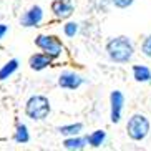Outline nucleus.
<instances>
[{"label": "nucleus", "mask_w": 151, "mask_h": 151, "mask_svg": "<svg viewBox=\"0 0 151 151\" xmlns=\"http://www.w3.org/2000/svg\"><path fill=\"white\" fill-rule=\"evenodd\" d=\"M110 2L115 5L116 9H128V7L133 5L134 0H110Z\"/></svg>", "instance_id": "obj_18"}, {"label": "nucleus", "mask_w": 151, "mask_h": 151, "mask_svg": "<svg viewBox=\"0 0 151 151\" xmlns=\"http://www.w3.org/2000/svg\"><path fill=\"white\" fill-rule=\"evenodd\" d=\"M14 139L18 145H25V143L30 141V133H28L27 124H23V123L18 124L17 129H15V133H14Z\"/></svg>", "instance_id": "obj_14"}, {"label": "nucleus", "mask_w": 151, "mask_h": 151, "mask_svg": "<svg viewBox=\"0 0 151 151\" xmlns=\"http://www.w3.org/2000/svg\"><path fill=\"white\" fill-rule=\"evenodd\" d=\"M17 68H18V60L17 58L9 60L4 67L0 68V81H4V80H7L9 76H12L15 71H17Z\"/></svg>", "instance_id": "obj_12"}, {"label": "nucleus", "mask_w": 151, "mask_h": 151, "mask_svg": "<svg viewBox=\"0 0 151 151\" xmlns=\"http://www.w3.org/2000/svg\"><path fill=\"white\" fill-rule=\"evenodd\" d=\"M35 45L42 50V52H43L45 55H48L52 60L60 58V57H62V53L65 52L63 43L58 40L57 37H53V35H38L35 38Z\"/></svg>", "instance_id": "obj_4"}, {"label": "nucleus", "mask_w": 151, "mask_h": 151, "mask_svg": "<svg viewBox=\"0 0 151 151\" xmlns=\"http://www.w3.org/2000/svg\"><path fill=\"white\" fill-rule=\"evenodd\" d=\"M83 83H85L83 78L78 73H73V71H63L62 75L58 76V85L65 90H76Z\"/></svg>", "instance_id": "obj_8"}, {"label": "nucleus", "mask_w": 151, "mask_h": 151, "mask_svg": "<svg viewBox=\"0 0 151 151\" xmlns=\"http://www.w3.org/2000/svg\"><path fill=\"white\" fill-rule=\"evenodd\" d=\"M50 100L43 95H32L25 103V115L33 121H43L50 115Z\"/></svg>", "instance_id": "obj_2"}, {"label": "nucleus", "mask_w": 151, "mask_h": 151, "mask_svg": "<svg viewBox=\"0 0 151 151\" xmlns=\"http://www.w3.org/2000/svg\"><path fill=\"white\" fill-rule=\"evenodd\" d=\"M86 146V138H80L78 134L76 136H68L65 141H63V148L65 150H83Z\"/></svg>", "instance_id": "obj_10"}, {"label": "nucleus", "mask_w": 151, "mask_h": 151, "mask_svg": "<svg viewBox=\"0 0 151 151\" xmlns=\"http://www.w3.org/2000/svg\"><path fill=\"white\" fill-rule=\"evenodd\" d=\"M83 129V124L81 123H71V124H63L58 128V133L63 134V136H76L80 134V131Z\"/></svg>", "instance_id": "obj_15"}, {"label": "nucleus", "mask_w": 151, "mask_h": 151, "mask_svg": "<svg viewBox=\"0 0 151 151\" xmlns=\"http://www.w3.org/2000/svg\"><path fill=\"white\" fill-rule=\"evenodd\" d=\"M133 78L136 81H151V70L145 65H134L133 67Z\"/></svg>", "instance_id": "obj_11"}, {"label": "nucleus", "mask_w": 151, "mask_h": 151, "mask_svg": "<svg viewBox=\"0 0 151 151\" xmlns=\"http://www.w3.org/2000/svg\"><path fill=\"white\" fill-rule=\"evenodd\" d=\"M141 53L145 55V57H148V58H151V33L143 40V43H141Z\"/></svg>", "instance_id": "obj_17"}, {"label": "nucleus", "mask_w": 151, "mask_h": 151, "mask_svg": "<svg viewBox=\"0 0 151 151\" xmlns=\"http://www.w3.org/2000/svg\"><path fill=\"white\" fill-rule=\"evenodd\" d=\"M42 20H43V10H42V7L40 5H33V7H30V9L22 15L20 25H22V27H27V28L38 27L42 23Z\"/></svg>", "instance_id": "obj_5"}, {"label": "nucleus", "mask_w": 151, "mask_h": 151, "mask_svg": "<svg viewBox=\"0 0 151 151\" xmlns=\"http://www.w3.org/2000/svg\"><path fill=\"white\" fill-rule=\"evenodd\" d=\"M52 12L58 20H67L73 15L75 5H73L71 0H55L52 4Z\"/></svg>", "instance_id": "obj_7"}, {"label": "nucleus", "mask_w": 151, "mask_h": 151, "mask_svg": "<svg viewBox=\"0 0 151 151\" xmlns=\"http://www.w3.org/2000/svg\"><path fill=\"white\" fill-rule=\"evenodd\" d=\"M105 139H106V133L103 129H96V131H93L91 134L86 136V143L91 148H100L105 143Z\"/></svg>", "instance_id": "obj_13"}, {"label": "nucleus", "mask_w": 151, "mask_h": 151, "mask_svg": "<svg viewBox=\"0 0 151 151\" xmlns=\"http://www.w3.org/2000/svg\"><path fill=\"white\" fill-rule=\"evenodd\" d=\"M7 32H9V27H7V25H4V23H0V40L5 37V33H7Z\"/></svg>", "instance_id": "obj_19"}, {"label": "nucleus", "mask_w": 151, "mask_h": 151, "mask_svg": "<svg viewBox=\"0 0 151 151\" xmlns=\"http://www.w3.org/2000/svg\"><path fill=\"white\" fill-rule=\"evenodd\" d=\"M150 129H151L150 120L141 113H134L126 123V133L133 141H143L150 134Z\"/></svg>", "instance_id": "obj_3"}, {"label": "nucleus", "mask_w": 151, "mask_h": 151, "mask_svg": "<svg viewBox=\"0 0 151 151\" xmlns=\"http://www.w3.org/2000/svg\"><path fill=\"white\" fill-rule=\"evenodd\" d=\"M28 65H30L32 70L40 71V70H45L47 67L52 65V58L45 53H35L28 58Z\"/></svg>", "instance_id": "obj_9"}, {"label": "nucleus", "mask_w": 151, "mask_h": 151, "mask_svg": "<svg viewBox=\"0 0 151 151\" xmlns=\"http://www.w3.org/2000/svg\"><path fill=\"white\" fill-rule=\"evenodd\" d=\"M63 32H65V35L67 37H75L76 33H78V23H75V22H68V23H65V27H63Z\"/></svg>", "instance_id": "obj_16"}, {"label": "nucleus", "mask_w": 151, "mask_h": 151, "mask_svg": "<svg viewBox=\"0 0 151 151\" xmlns=\"http://www.w3.org/2000/svg\"><path fill=\"white\" fill-rule=\"evenodd\" d=\"M106 55L115 63H128L134 55V45L126 35L113 37L106 42Z\"/></svg>", "instance_id": "obj_1"}, {"label": "nucleus", "mask_w": 151, "mask_h": 151, "mask_svg": "<svg viewBox=\"0 0 151 151\" xmlns=\"http://www.w3.org/2000/svg\"><path fill=\"white\" fill-rule=\"evenodd\" d=\"M110 105H111V123H120L121 120V113H123V105H124V96L120 90L111 91L110 95Z\"/></svg>", "instance_id": "obj_6"}]
</instances>
